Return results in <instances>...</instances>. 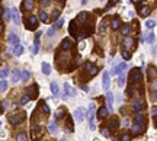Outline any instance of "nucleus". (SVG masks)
Segmentation results:
<instances>
[{
  "label": "nucleus",
  "mask_w": 157,
  "mask_h": 141,
  "mask_svg": "<svg viewBox=\"0 0 157 141\" xmlns=\"http://www.w3.org/2000/svg\"><path fill=\"white\" fill-rule=\"evenodd\" d=\"M141 79H143L141 71H140L138 68H134V70L130 73V84H132V86H134L135 83H140V82H141Z\"/></svg>",
  "instance_id": "nucleus-1"
},
{
  "label": "nucleus",
  "mask_w": 157,
  "mask_h": 141,
  "mask_svg": "<svg viewBox=\"0 0 157 141\" xmlns=\"http://www.w3.org/2000/svg\"><path fill=\"white\" fill-rule=\"evenodd\" d=\"M85 70L87 71L89 76H95V74H98V71H99V68L96 67V64L90 63V61H87V63L85 64Z\"/></svg>",
  "instance_id": "nucleus-2"
},
{
  "label": "nucleus",
  "mask_w": 157,
  "mask_h": 141,
  "mask_svg": "<svg viewBox=\"0 0 157 141\" xmlns=\"http://www.w3.org/2000/svg\"><path fill=\"white\" fill-rule=\"evenodd\" d=\"M25 119V114H15V115H10L9 116V122L12 124V125H18V124H20Z\"/></svg>",
  "instance_id": "nucleus-3"
},
{
  "label": "nucleus",
  "mask_w": 157,
  "mask_h": 141,
  "mask_svg": "<svg viewBox=\"0 0 157 141\" xmlns=\"http://www.w3.org/2000/svg\"><path fill=\"white\" fill-rule=\"evenodd\" d=\"M10 19H12V22L15 25H20V15H19V10L16 7L10 10Z\"/></svg>",
  "instance_id": "nucleus-4"
},
{
  "label": "nucleus",
  "mask_w": 157,
  "mask_h": 141,
  "mask_svg": "<svg viewBox=\"0 0 157 141\" xmlns=\"http://www.w3.org/2000/svg\"><path fill=\"white\" fill-rule=\"evenodd\" d=\"M38 28V18L36 16H31V18L28 19V23H26V29L29 31H34Z\"/></svg>",
  "instance_id": "nucleus-5"
},
{
  "label": "nucleus",
  "mask_w": 157,
  "mask_h": 141,
  "mask_svg": "<svg viewBox=\"0 0 157 141\" xmlns=\"http://www.w3.org/2000/svg\"><path fill=\"white\" fill-rule=\"evenodd\" d=\"M74 118L79 121V122H83L85 121V118H86V112H85V109L83 108H77L76 111H74Z\"/></svg>",
  "instance_id": "nucleus-6"
},
{
  "label": "nucleus",
  "mask_w": 157,
  "mask_h": 141,
  "mask_svg": "<svg viewBox=\"0 0 157 141\" xmlns=\"http://www.w3.org/2000/svg\"><path fill=\"white\" fill-rule=\"evenodd\" d=\"M41 35H42V32H36L35 35V42H34V45H32L31 51L34 52V54H38V50H39V38Z\"/></svg>",
  "instance_id": "nucleus-7"
},
{
  "label": "nucleus",
  "mask_w": 157,
  "mask_h": 141,
  "mask_svg": "<svg viewBox=\"0 0 157 141\" xmlns=\"http://www.w3.org/2000/svg\"><path fill=\"white\" fill-rule=\"evenodd\" d=\"M109 84H111V80H109V73H108V71H103V76H102L103 90H108V89H109Z\"/></svg>",
  "instance_id": "nucleus-8"
},
{
  "label": "nucleus",
  "mask_w": 157,
  "mask_h": 141,
  "mask_svg": "<svg viewBox=\"0 0 157 141\" xmlns=\"http://www.w3.org/2000/svg\"><path fill=\"white\" fill-rule=\"evenodd\" d=\"M68 96H76V90L68 83H64V97H68Z\"/></svg>",
  "instance_id": "nucleus-9"
},
{
  "label": "nucleus",
  "mask_w": 157,
  "mask_h": 141,
  "mask_svg": "<svg viewBox=\"0 0 157 141\" xmlns=\"http://www.w3.org/2000/svg\"><path fill=\"white\" fill-rule=\"evenodd\" d=\"M127 68V63H121V64H118L117 67H113L112 68V74L113 76H118V74H121L124 70Z\"/></svg>",
  "instance_id": "nucleus-10"
},
{
  "label": "nucleus",
  "mask_w": 157,
  "mask_h": 141,
  "mask_svg": "<svg viewBox=\"0 0 157 141\" xmlns=\"http://www.w3.org/2000/svg\"><path fill=\"white\" fill-rule=\"evenodd\" d=\"M134 122L135 124H138V125H144V124L147 122V116L143 114H137L134 116Z\"/></svg>",
  "instance_id": "nucleus-11"
},
{
  "label": "nucleus",
  "mask_w": 157,
  "mask_h": 141,
  "mask_svg": "<svg viewBox=\"0 0 157 141\" xmlns=\"http://www.w3.org/2000/svg\"><path fill=\"white\" fill-rule=\"evenodd\" d=\"M73 41L71 39H68V38H64L63 41H61V50H71L73 48Z\"/></svg>",
  "instance_id": "nucleus-12"
},
{
  "label": "nucleus",
  "mask_w": 157,
  "mask_h": 141,
  "mask_svg": "<svg viewBox=\"0 0 157 141\" xmlns=\"http://www.w3.org/2000/svg\"><path fill=\"white\" fill-rule=\"evenodd\" d=\"M95 111H96L95 105L90 103L89 105V109H87V112H86V118H89V121H93V118H95Z\"/></svg>",
  "instance_id": "nucleus-13"
},
{
  "label": "nucleus",
  "mask_w": 157,
  "mask_h": 141,
  "mask_svg": "<svg viewBox=\"0 0 157 141\" xmlns=\"http://www.w3.org/2000/svg\"><path fill=\"white\" fill-rule=\"evenodd\" d=\"M28 96H29V99L31 97H36L38 96V86L36 84H34V86L28 87Z\"/></svg>",
  "instance_id": "nucleus-14"
},
{
  "label": "nucleus",
  "mask_w": 157,
  "mask_h": 141,
  "mask_svg": "<svg viewBox=\"0 0 157 141\" xmlns=\"http://www.w3.org/2000/svg\"><path fill=\"white\" fill-rule=\"evenodd\" d=\"M106 102H108V111H112V108H113V95H112V92H108V93H106Z\"/></svg>",
  "instance_id": "nucleus-15"
},
{
  "label": "nucleus",
  "mask_w": 157,
  "mask_h": 141,
  "mask_svg": "<svg viewBox=\"0 0 157 141\" xmlns=\"http://www.w3.org/2000/svg\"><path fill=\"white\" fill-rule=\"evenodd\" d=\"M9 42H10V45L16 47L19 44V37L16 35V34H13V32H12V34L9 35Z\"/></svg>",
  "instance_id": "nucleus-16"
},
{
  "label": "nucleus",
  "mask_w": 157,
  "mask_h": 141,
  "mask_svg": "<svg viewBox=\"0 0 157 141\" xmlns=\"http://www.w3.org/2000/svg\"><path fill=\"white\" fill-rule=\"evenodd\" d=\"M34 7V0H23L22 2V9L23 10H31Z\"/></svg>",
  "instance_id": "nucleus-17"
},
{
  "label": "nucleus",
  "mask_w": 157,
  "mask_h": 141,
  "mask_svg": "<svg viewBox=\"0 0 157 141\" xmlns=\"http://www.w3.org/2000/svg\"><path fill=\"white\" fill-rule=\"evenodd\" d=\"M20 80V71L19 70H13L12 71V83H18Z\"/></svg>",
  "instance_id": "nucleus-18"
},
{
  "label": "nucleus",
  "mask_w": 157,
  "mask_h": 141,
  "mask_svg": "<svg viewBox=\"0 0 157 141\" xmlns=\"http://www.w3.org/2000/svg\"><path fill=\"white\" fill-rule=\"evenodd\" d=\"M108 108H105V106H102V108H100V109L98 111V116L100 119H103V118H106V115H108Z\"/></svg>",
  "instance_id": "nucleus-19"
},
{
  "label": "nucleus",
  "mask_w": 157,
  "mask_h": 141,
  "mask_svg": "<svg viewBox=\"0 0 157 141\" xmlns=\"http://www.w3.org/2000/svg\"><path fill=\"white\" fill-rule=\"evenodd\" d=\"M51 92H53V95L57 96V97L60 96V87H58V84H57L55 82L51 83Z\"/></svg>",
  "instance_id": "nucleus-20"
},
{
  "label": "nucleus",
  "mask_w": 157,
  "mask_h": 141,
  "mask_svg": "<svg viewBox=\"0 0 157 141\" xmlns=\"http://www.w3.org/2000/svg\"><path fill=\"white\" fill-rule=\"evenodd\" d=\"M121 20H119V18H118V16H113L112 18V22H111V26L113 28V29H118V28L121 26Z\"/></svg>",
  "instance_id": "nucleus-21"
},
{
  "label": "nucleus",
  "mask_w": 157,
  "mask_h": 141,
  "mask_svg": "<svg viewBox=\"0 0 157 141\" xmlns=\"http://www.w3.org/2000/svg\"><path fill=\"white\" fill-rule=\"evenodd\" d=\"M130 32H131V28H130V25H122V28H121V34L124 35V37H128L130 35Z\"/></svg>",
  "instance_id": "nucleus-22"
},
{
  "label": "nucleus",
  "mask_w": 157,
  "mask_h": 141,
  "mask_svg": "<svg viewBox=\"0 0 157 141\" xmlns=\"http://www.w3.org/2000/svg\"><path fill=\"white\" fill-rule=\"evenodd\" d=\"M29 77H31V73H29L28 70L20 71V80H22V82H28V80H29Z\"/></svg>",
  "instance_id": "nucleus-23"
},
{
  "label": "nucleus",
  "mask_w": 157,
  "mask_h": 141,
  "mask_svg": "<svg viewBox=\"0 0 157 141\" xmlns=\"http://www.w3.org/2000/svg\"><path fill=\"white\" fill-rule=\"evenodd\" d=\"M124 44H125V47L127 48H130V50H132V48H134V39H132V38H130V37H127V39H125V42H124Z\"/></svg>",
  "instance_id": "nucleus-24"
},
{
  "label": "nucleus",
  "mask_w": 157,
  "mask_h": 141,
  "mask_svg": "<svg viewBox=\"0 0 157 141\" xmlns=\"http://www.w3.org/2000/svg\"><path fill=\"white\" fill-rule=\"evenodd\" d=\"M42 73H44L45 76H49V73H51V66H49L48 63L42 64Z\"/></svg>",
  "instance_id": "nucleus-25"
},
{
  "label": "nucleus",
  "mask_w": 157,
  "mask_h": 141,
  "mask_svg": "<svg viewBox=\"0 0 157 141\" xmlns=\"http://www.w3.org/2000/svg\"><path fill=\"white\" fill-rule=\"evenodd\" d=\"M144 106H145V105H144L143 102H138V100H137V102L134 103V106H132V108H134L135 112H140V111H143V109H144Z\"/></svg>",
  "instance_id": "nucleus-26"
},
{
  "label": "nucleus",
  "mask_w": 157,
  "mask_h": 141,
  "mask_svg": "<svg viewBox=\"0 0 157 141\" xmlns=\"http://www.w3.org/2000/svg\"><path fill=\"white\" fill-rule=\"evenodd\" d=\"M132 132H134V134H141V132L144 131L143 129V125H138V124H135V125H132Z\"/></svg>",
  "instance_id": "nucleus-27"
},
{
  "label": "nucleus",
  "mask_w": 157,
  "mask_h": 141,
  "mask_svg": "<svg viewBox=\"0 0 157 141\" xmlns=\"http://www.w3.org/2000/svg\"><path fill=\"white\" fill-rule=\"evenodd\" d=\"M106 25H108V19H103L102 22H100V25H99V32H100V34H102V32H105Z\"/></svg>",
  "instance_id": "nucleus-28"
},
{
  "label": "nucleus",
  "mask_w": 157,
  "mask_h": 141,
  "mask_svg": "<svg viewBox=\"0 0 157 141\" xmlns=\"http://www.w3.org/2000/svg\"><path fill=\"white\" fill-rule=\"evenodd\" d=\"M39 20L41 22H47V20H48V13L44 12V10H41L39 12Z\"/></svg>",
  "instance_id": "nucleus-29"
},
{
  "label": "nucleus",
  "mask_w": 157,
  "mask_h": 141,
  "mask_svg": "<svg viewBox=\"0 0 157 141\" xmlns=\"http://www.w3.org/2000/svg\"><path fill=\"white\" fill-rule=\"evenodd\" d=\"M48 129L51 134H57V131H58V128H57V125H55V122H51L48 125Z\"/></svg>",
  "instance_id": "nucleus-30"
},
{
  "label": "nucleus",
  "mask_w": 157,
  "mask_h": 141,
  "mask_svg": "<svg viewBox=\"0 0 157 141\" xmlns=\"http://www.w3.org/2000/svg\"><path fill=\"white\" fill-rule=\"evenodd\" d=\"M13 52H15L16 55H22V52H23V47H22V45H19V44H18V45L15 47Z\"/></svg>",
  "instance_id": "nucleus-31"
},
{
  "label": "nucleus",
  "mask_w": 157,
  "mask_h": 141,
  "mask_svg": "<svg viewBox=\"0 0 157 141\" xmlns=\"http://www.w3.org/2000/svg\"><path fill=\"white\" fill-rule=\"evenodd\" d=\"M64 112H66V111H64L63 108H61V109H58L57 112H55V119H57V121H58V119H61L64 116Z\"/></svg>",
  "instance_id": "nucleus-32"
},
{
  "label": "nucleus",
  "mask_w": 157,
  "mask_h": 141,
  "mask_svg": "<svg viewBox=\"0 0 157 141\" xmlns=\"http://www.w3.org/2000/svg\"><path fill=\"white\" fill-rule=\"evenodd\" d=\"M154 26H156V22H154L153 19H150V20L145 22V28H147V29H153Z\"/></svg>",
  "instance_id": "nucleus-33"
},
{
  "label": "nucleus",
  "mask_w": 157,
  "mask_h": 141,
  "mask_svg": "<svg viewBox=\"0 0 157 141\" xmlns=\"http://www.w3.org/2000/svg\"><path fill=\"white\" fill-rule=\"evenodd\" d=\"M9 68H3V70H0V77L2 79H5V77H7L9 76Z\"/></svg>",
  "instance_id": "nucleus-34"
},
{
  "label": "nucleus",
  "mask_w": 157,
  "mask_h": 141,
  "mask_svg": "<svg viewBox=\"0 0 157 141\" xmlns=\"http://www.w3.org/2000/svg\"><path fill=\"white\" fill-rule=\"evenodd\" d=\"M16 141H26V134L25 132H19L16 137Z\"/></svg>",
  "instance_id": "nucleus-35"
},
{
  "label": "nucleus",
  "mask_w": 157,
  "mask_h": 141,
  "mask_svg": "<svg viewBox=\"0 0 157 141\" xmlns=\"http://www.w3.org/2000/svg\"><path fill=\"white\" fill-rule=\"evenodd\" d=\"M63 23H64V20H63V19H58V20H57V22L54 23V26H53V28H54L55 31H57V29H60V28L63 26Z\"/></svg>",
  "instance_id": "nucleus-36"
},
{
  "label": "nucleus",
  "mask_w": 157,
  "mask_h": 141,
  "mask_svg": "<svg viewBox=\"0 0 157 141\" xmlns=\"http://www.w3.org/2000/svg\"><path fill=\"white\" fill-rule=\"evenodd\" d=\"M153 41H154V34H153V32H150V34L147 35V38H145V42L153 44Z\"/></svg>",
  "instance_id": "nucleus-37"
},
{
  "label": "nucleus",
  "mask_w": 157,
  "mask_h": 141,
  "mask_svg": "<svg viewBox=\"0 0 157 141\" xmlns=\"http://www.w3.org/2000/svg\"><path fill=\"white\" fill-rule=\"evenodd\" d=\"M6 89H7V82H6V80H2V82H0V92H5Z\"/></svg>",
  "instance_id": "nucleus-38"
},
{
  "label": "nucleus",
  "mask_w": 157,
  "mask_h": 141,
  "mask_svg": "<svg viewBox=\"0 0 157 141\" xmlns=\"http://www.w3.org/2000/svg\"><path fill=\"white\" fill-rule=\"evenodd\" d=\"M41 108H42V111H44L45 114H49V108H48V105L45 103V102H41Z\"/></svg>",
  "instance_id": "nucleus-39"
},
{
  "label": "nucleus",
  "mask_w": 157,
  "mask_h": 141,
  "mask_svg": "<svg viewBox=\"0 0 157 141\" xmlns=\"http://www.w3.org/2000/svg\"><path fill=\"white\" fill-rule=\"evenodd\" d=\"M26 102H29V96H23V97H22V99H20V100H19V103L18 105H26Z\"/></svg>",
  "instance_id": "nucleus-40"
},
{
  "label": "nucleus",
  "mask_w": 157,
  "mask_h": 141,
  "mask_svg": "<svg viewBox=\"0 0 157 141\" xmlns=\"http://www.w3.org/2000/svg\"><path fill=\"white\" fill-rule=\"evenodd\" d=\"M118 84H119V86H124V84H125V76H124V74H121V76H119V80H118Z\"/></svg>",
  "instance_id": "nucleus-41"
},
{
  "label": "nucleus",
  "mask_w": 157,
  "mask_h": 141,
  "mask_svg": "<svg viewBox=\"0 0 157 141\" xmlns=\"http://www.w3.org/2000/svg\"><path fill=\"white\" fill-rule=\"evenodd\" d=\"M66 127H67V131H70V132L73 131V124H71V121H70V119H67V121H66Z\"/></svg>",
  "instance_id": "nucleus-42"
},
{
  "label": "nucleus",
  "mask_w": 157,
  "mask_h": 141,
  "mask_svg": "<svg viewBox=\"0 0 157 141\" xmlns=\"http://www.w3.org/2000/svg\"><path fill=\"white\" fill-rule=\"evenodd\" d=\"M122 58L128 61V60L131 58V54H130V52H128V51H122Z\"/></svg>",
  "instance_id": "nucleus-43"
},
{
  "label": "nucleus",
  "mask_w": 157,
  "mask_h": 141,
  "mask_svg": "<svg viewBox=\"0 0 157 141\" xmlns=\"http://www.w3.org/2000/svg\"><path fill=\"white\" fill-rule=\"evenodd\" d=\"M148 13H150V9H148V7H143V9H141V16H147Z\"/></svg>",
  "instance_id": "nucleus-44"
},
{
  "label": "nucleus",
  "mask_w": 157,
  "mask_h": 141,
  "mask_svg": "<svg viewBox=\"0 0 157 141\" xmlns=\"http://www.w3.org/2000/svg\"><path fill=\"white\" fill-rule=\"evenodd\" d=\"M121 138H122L121 141H131V135H130V134H124Z\"/></svg>",
  "instance_id": "nucleus-45"
},
{
  "label": "nucleus",
  "mask_w": 157,
  "mask_h": 141,
  "mask_svg": "<svg viewBox=\"0 0 157 141\" xmlns=\"http://www.w3.org/2000/svg\"><path fill=\"white\" fill-rule=\"evenodd\" d=\"M102 135L105 137V138H108V137H109V129H108V128H103V129H102Z\"/></svg>",
  "instance_id": "nucleus-46"
},
{
  "label": "nucleus",
  "mask_w": 157,
  "mask_h": 141,
  "mask_svg": "<svg viewBox=\"0 0 157 141\" xmlns=\"http://www.w3.org/2000/svg\"><path fill=\"white\" fill-rule=\"evenodd\" d=\"M122 127H130V119H128V118H125V119H124V121H122Z\"/></svg>",
  "instance_id": "nucleus-47"
},
{
  "label": "nucleus",
  "mask_w": 157,
  "mask_h": 141,
  "mask_svg": "<svg viewBox=\"0 0 157 141\" xmlns=\"http://www.w3.org/2000/svg\"><path fill=\"white\" fill-rule=\"evenodd\" d=\"M89 128H90V131H95V129H96V125H95V122H93V121H90Z\"/></svg>",
  "instance_id": "nucleus-48"
},
{
  "label": "nucleus",
  "mask_w": 157,
  "mask_h": 141,
  "mask_svg": "<svg viewBox=\"0 0 157 141\" xmlns=\"http://www.w3.org/2000/svg\"><path fill=\"white\" fill-rule=\"evenodd\" d=\"M54 35H55V29L54 28H51V29L48 31V37H54Z\"/></svg>",
  "instance_id": "nucleus-49"
},
{
  "label": "nucleus",
  "mask_w": 157,
  "mask_h": 141,
  "mask_svg": "<svg viewBox=\"0 0 157 141\" xmlns=\"http://www.w3.org/2000/svg\"><path fill=\"white\" fill-rule=\"evenodd\" d=\"M151 115L156 118V115H157V108H156V106H153V108H151Z\"/></svg>",
  "instance_id": "nucleus-50"
},
{
  "label": "nucleus",
  "mask_w": 157,
  "mask_h": 141,
  "mask_svg": "<svg viewBox=\"0 0 157 141\" xmlns=\"http://www.w3.org/2000/svg\"><path fill=\"white\" fill-rule=\"evenodd\" d=\"M5 18L7 19V20H10V10H6V13H5Z\"/></svg>",
  "instance_id": "nucleus-51"
},
{
  "label": "nucleus",
  "mask_w": 157,
  "mask_h": 141,
  "mask_svg": "<svg viewBox=\"0 0 157 141\" xmlns=\"http://www.w3.org/2000/svg\"><path fill=\"white\" fill-rule=\"evenodd\" d=\"M41 5H42V6H48L49 5V0H41Z\"/></svg>",
  "instance_id": "nucleus-52"
},
{
  "label": "nucleus",
  "mask_w": 157,
  "mask_h": 141,
  "mask_svg": "<svg viewBox=\"0 0 157 141\" xmlns=\"http://www.w3.org/2000/svg\"><path fill=\"white\" fill-rule=\"evenodd\" d=\"M58 16H60V10H58V9H55V10H54V19H57Z\"/></svg>",
  "instance_id": "nucleus-53"
},
{
  "label": "nucleus",
  "mask_w": 157,
  "mask_h": 141,
  "mask_svg": "<svg viewBox=\"0 0 157 141\" xmlns=\"http://www.w3.org/2000/svg\"><path fill=\"white\" fill-rule=\"evenodd\" d=\"M7 106H9V105H7V102H3V103H2V109H6Z\"/></svg>",
  "instance_id": "nucleus-54"
},
{
  "label": "nucleus",
  "mask_w": 157,
  "mask_h": 141,
  "mask_svg": "<svg viewBox=\"0 0 157 141\" xmlns=\"http://www.w3.org/2000/svg\"><path fill=\"white\" fill-rule=\"evenodd\" d=\"M87 3V0H81V5H86Z\"/></svg>",
  "instance_id": "nucleus-55"
},
{
  "label": "nucleus",
  "mask_w": 157,
  "mask_h": 141,
  "mask_svg": "<svg viewBox=\"0 0 157 141\" xmlns=\"http://www.w3.org/2000/svg\"><path fill=\"white\" fill-rule=\"evenodd\" d=\"M113 2H118V0H113Z\"/></svg>",
  "instance_id": "nucleus-56"
},
{
  "label": "nucleus",
  "mask_w": 157,
  "mask_h": 141,
  "mask_svg": "<svg viewBox=\"0 0 157 141\" xmlns=\"http://www.w3.org/2000/svg\"><path fill=\"white\" fill-rule=\"evenodd\" d=\"M60 141H64V140H60Z\"/></svg>",
  "instance_id": "nucleus-57"
},
{
  "label": "nucleus",
  "mask_w": 157,
  "mask_h": 141,
  "mask_svg": "<svg viewBox=\"0 0 157 141\" xmlns=\"http://www.w3.org/2000/svg\"><path fill=\"white\" fill-rule=\"evenodd\" d=\"M61 2H63V0H61Z\"/></svg>",
  "instance_id": "nucleus-58"
},
{
  "label": "nucleus",
  "mask_w": 157,
  "mask_h": 141,
  "mask_svg": "<svg viewBox=\"0 0 157 141\" xmlns=\"http://www.w3.org/2000/svg\"><path fill=\"white\" fill-rule=\"evenodd\" d=\"M102 2H103V0H102Z\"/></svg>",
  "instance_id": "nucleus-59"
}]
</instances>
